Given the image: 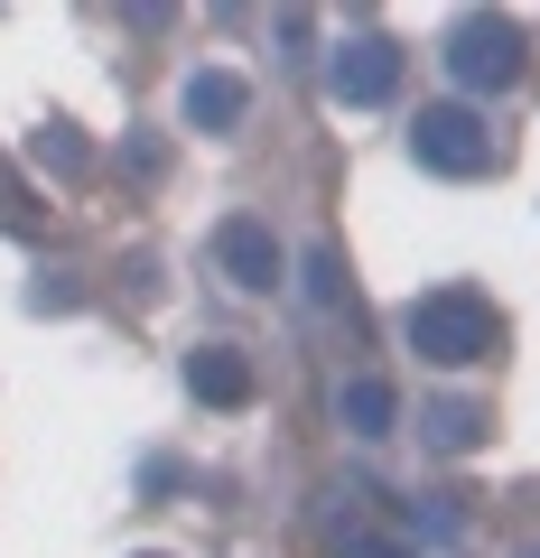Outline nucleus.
Segmentation results:
<instances>
[{"instance_id": "obj_2", "label": "nucleus", "mask_w": 540, "mask_h": 558, "mask_svg": "<svg viewBox=\"0 0 540 558\" xmlns=\"http://www.w3.org/2000/svg\"><path fill=\"white\" fill-rule=\"evenodd\" d=\"M439 57H447V75H457L466 94H503V84H521V28L494 20V10H466Z\"/></svg>"}, {"instance_id": "obj_10", "label": "nucleus", "mask_w": 540, "mask_h": 558, "mask_svg": "<svg viewBox=\"0 0 540 558\" xmlns=\"http://www.w3.org/2000/svg\"><path fill=\"white\" fill-rule=\"evenodd\" d=\"M308 289H317V307L345 299V279H336V252H308Z\"/></svg>"}, {"instance_id": "obj_7", "label": "nucleus", "mask_w": 540, "mask_h": 558, "mask_svg": "<svg viewBox=\"0 0 540 558\" xmlns=\"http://www.w3.org/2000/svg\"><path fill=\"white\" fill-rule=\"evenodd\" d=\"M187 391H196L205 410H242V400H252V363H242L233 344H196V354H187Z\"/></svg>"}, {"instance_id": "obj_11", "label": "nucleus", "mask_w": 540, "mask_h": 558, "mask_svg": "<svg viewBox=\"0 0 540 558\" xmlns=\"http://www.w3.org/2000/svg\"><path fill=\"white\" fill-rule=\"evenodd\" d=\"M38 168H65V178H75V168H84V149H75V140H65V121H57V131L38 140Z\"/></svg>"}, {"instance_id": "obj_5", "label": "nucleus", "mask_w": 540, "mask_h": 558, "mask_svg": "<svg viewBox=\"0 0 540 558\" xmlns=\"http://www.w3.org/2000/svg\"><path fill=\"white\" fill-rule=\"evenodd\" d=\"M215 260H224L233 289H280V242H271L261 215H224L215 223Z\"/></svg>"}, {"instance_id": "obj_1", "label": "nucleus", "mask_w": 540, "mask_h": 558, "mask_svg": "<svg viewBox=\"0 0 540 558\" xmlns=\"http://www.w3.org/2000/svg\"><path fill=\"white\" fill-rule=\"evenodd\" d=\"M400 336H410L420 363H447V373L503 354V317H494V299H476V289H429V299H410Z\"/></svg>"}, {"instance_id": "obj_6", "label": "nucleus", "mask_w": 540, "mask_h": 558, "mask_svg": "<svg viewBox=\"0 0 540 558\" xmlns=\"http://www.w3.org/2000/svg\"><path fill=\"white\" fill-rule=\"evenodd\" d=\"M242 112H252V84L233 75V65H196V75H187V121H196V131H242Z\"/></svg>"}, {"instance_id": "obj_4", "label": "nucleus", "mask_w": 540, "mask_h": 558, "mask_svg": "<svg viewBox=\"0 0 540 558\" xmlns=\"http://www.w3.org/2000/svg\"><path fill=\"white\" fill-rule=\"evenodd\" d=\"M392 84H400V47L392 38H345L336 65H326V94L355 102V112H363V102H382Z\"/></svg>"}, {"instance_id": "obj_9", "label": "nucleus", "mask_w": 540, "mask_h": 558, "mask_svg": "<svg viewBox=\"0 0 540 558\" xmlns=\"http://www.w3.org/2000/svg\"><path fill=\"white\" fill-rule=\"evenodd\" d=\"M420 438L439 447V457H466V447L484 438V410H466V400H439V410L420 418Z\"/></svg>"}, {"instance_id": "obj_8", "label": "nucleus", "mask_w": 540, "mask_h": 558, "mask_svg": "<svg viewBox=\"0 0 540 558\" xmlns=\"http://www.w3.org/2000/svg\"><path fill=\"white\" fill-rule=\"evenodd\" d=\"M336 418H345V428H355V438H392L400 400H392V381H382V373H355V381H345V391H336Z\"/></svg>"}, {"instance_id": "obj_3", "label": "nucleus", "mask_w": 540, "mask_h": 558, "mask_svg": "<svg viewBox=\"0 0 540 558\" xmlns=\"http://www.w3.org/2000/svg\"><path fill=\"white\" fill-rule=\"evenodd\" d=\"M410 159L439 168V178H484V168H503V140L484 131L466 102H439V112L410 121Z\"/></svg>"}]
</instances>
